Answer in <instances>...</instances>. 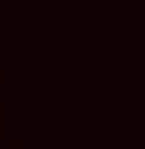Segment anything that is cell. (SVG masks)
Masks as SVG:
<instances>
[{
    "instance_id": "2",
    "label": "cell",
    "mask_w": 145,
    "mask_h": 149,
    "mask_svg": "<svg viewBox=\"0 0 145 149\" xmlns=\"http://www.w3.org/2000/svg\"><path fill=\"white\" fill-rule=\"evenodd\" d=\"M62 147H65V149H81V145H78V142H72V140H69V142H65Z\"/></svg>"
},
{
    "instance_id": "1",
    "label": "cell",
    "mask_w": 145,
    "mask_h": 149,
    "mask_svg": "<svg viewBox=\"0 0 145 149\" xmlns=\"http://www.w3.org/2000/svg\"><path fill=\"white\" fill-rule=\"evenodd\" d=\"M81 129H83V135H85V138H97V135H99V126H97V124H83Z\"/></svg>"
}]
</instances>
